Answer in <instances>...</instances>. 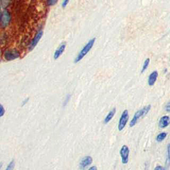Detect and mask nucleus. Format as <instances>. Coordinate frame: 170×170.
<instances>
[{
	"mask_svg": "<svg viewBox=\"0 0 170 170\" xmlns=\"http://www.w3.org/2000/svg\"><path fill=\"white\" fill-rule=\"evenodd\" d=\"M70 98H71V95H68L67 96V97H66V98H65V101H64V104H63V106H65L66 105L68 104V102H69V101H70Z\"/></svg>",
	"mask_w": 170,
	"mask_h": 170,
	"instance_id": "aec40b11",
	"label": "nucleus"
},
{
	"mask_svg": "<svg viewBox=\"0 0 170 170\" xmlns=\"http://www.w3.org/2000/svg\"><path fill=\"white\" fill-rule=\"evenodd\" d=\"M120 155L121 157V161L123 164H127L129 161V155H130V149L126 145L122 146L120 150Z\"/></svg>",
	"mask_w": 170,
	"mask_h": 170,
	"instance_id": "423d86ee",
	"label": "nucleus"
},
{
	"mask_svg": "<svg viewBox=\"0 0 170 170\" xmlns=\"http://www.w3.org/2000/svg\"><path fill=\"white\" fill-rule=\"evenodd\" d=\"M43 29H41L37 32V33L35 34V37H33V40L31 41V42L30 43V45H29V51H31L32 50L34 49V48L37 46L38 43L39 42V41L41 40V37H43Z\"/></svg>",
	"mask_w": 170,
	"mask_h": 170,
	"instance_id": "0eeeda50",
	"label": "nucleus"
},
{
	"mask_svg": "<svg viewBox=\"0 0 170 170\" xmlns=\"http://www.w3.org/2000/svg\"><path fill=\"white\" fill-rule=\"evenodd\" d=\"M167 135L168 134H167L166 132H162V133L159 134L156 137V141L158 142H161L163 141L166 137H167Z\"/></svg>",
	"mask_w": 170,
	"mask_h": 170,
	"instance_id": "4468645a",
	"label": "nucleus"
},
{
	"mask_svg": "<svg viewBox=\"0 0 170 170\" xmlns=\"http://www.w3.org/2000/svg\"><path fill=\"white\" fill-rule=\"evenodd\" d=\"M29 98H25L24 101H23V103H22V106H24V105H25V104L26 103H27V102L29 101Z\"/></svg>",
	"mask_w": 170,
	"mask_h": 170,
	"instance_id": "b1692460",
	"label": "nucleus"
},
{
	"mask_svg": "<svg viewBox=\"0 0 170 170\" xmlns=\"http://www.w3.org/2000/svg\"><path fill=\"white\" fill-rule=\"evenodd\" d=\"M128 120H129L128 110H124L121 114L118 125V129L120 132L124 130V128H125L126 126L127 123L128 122Z\"/></svg>",
	"mask_w": 170,
	"mask_h": 170,
	"instance_id": "20e7f679",
	"label": "nucleus"
},
{
	"mask_svg": "<svg viewBox=\"0 0 170 170\" xmlns=\"http://www.w3.org/2000/svg\"><path fill=\"white\" fill-rule=\"evenodd\" d=\"M11 14L6 10L2 11L1 12V26L2 28H5L11 21Z\"/></svg>",
	"mask_w": 170,
	"mask_h": 170,
	"instance_id": "39448f33",
	"label": "nucleus"
},
{
	"mask_svg": "<svg viewBox=\"0 0 170 170\" xmlns=\"http://www.w3.org/2000/svg\"><path fill=\"white\" fill-rule=\"evenodd\" d=\"M65 49H66V43L61 44V45L58 47V49L55 52L54 56H53L54 59L55 60L58 59V58L63 55V53L64 52V51H65Z\"/></svg>",
	"mask_w": 170,
	"mask_h": 170,
	"instance_id": "9d476101",
	"label": "nucleus"
},
{
	"mask_svg": "<svg viewBox=\"0 0 170 170\" xmlns=\"http://www.w3.org/2000/svg\"><path fill=\"white\" fill-rule=\"evenodd\" d=\"M20 57V52L18 50L16 49H9L5 51L4 53V57L5 60L7 61H11L16 60L17 58H19Z\"/></svg>",
	"mask_w": 170,
	"mask_h": 170,
	"instance_id": "7ed1b4c3",
	"label": "nucleus"
},
{
	"mask_svg": "<svg viewBox=\"0 0 170 170\" xmlns=\"http://www.w3.org/2000/svg\"><path fill=\"white\" fill-rule=\"evenodd\" d=\"M154 170H166V169L163 168V167L161 166H157L155 168Z\"/></svg>",
	"mask_w": 170,
	"mask_h": 170,
	"instance_id": "4be33fe9",
	"label": "nucleus"
},
{
	"mask_svg": "<svg viewBox=\"0 0 170 170\" xmlns=\"http://www.w3.org/2000/svg\"><path fill=\"white\" fill-rule=\"evenodd\" d=\"M69 1H70V0H63V3H62V7H63V8H65L67 7V5H68Z\"/></svg>",
	"mask_w": 170,
	"mask_h": 170,
	"instance_id": "412c9836",
	"label": "nucleus"
},
{
	"mask_svg": "<svg viewBox=\"0 0 170 170\" xmlns=\"http://www.w3.org/2000/svg\"><path fill=\"white\" fill-rule=\"evenodd\" d=\"M11 0H1L0 4H1V8H6L9 6Z\"/></svg>",
	"mask_w": 170,
	"mask_h": 170,
	"instance_id": "dca6fc26",
	"label": "nucleus"
},
{
	"mask_svg": "<svg viewBox=\"0 0 170 170\" xmlns=\"http://www.w3.org/2000/svg\"><path fill=\"white\" fill-rule=\"evenodd\" d=\"M149 62H150V59H149V58H146V59L144 61V63H143L142 71H141V73H143V72H145L146 70L148 69V67L149 66Z\"/></svg>",
	"mask_w": 170,
	"mask_h": 170,
	"instance_id": "2eb2a0df",
	"label": "nucleus"
},
{
	"mask_svg": "<svg viewBox=\"0 0 170 170\" xmlns=\"http://www.w3.org/2000/svg\"><path fill=\"white\" fill-rule=\"evenodd\" d=\"M93 162L92 157L90 156H85L83 158H82L80 163H79V168L83 170L85 168H86L88 166H89L90 164H92Z\"/></svg>",
	"mask_w": 170,
	"mask_h": 170,
	"instance_id": "6e6552de",
	"label": "nucleus"
},
{
	"mask_svg": "<svg viewBox=\"0 0 170 170\" xmlns=\"http://www.w3.org/2000/svg\"><path fill=\"white\" fill-rule=\"evenodd\" d=\"M166 110L167 111V112H170V102H169V103L166 105Z\"/></svg>",
	"mask_w": 170,
	"mask_h": 170,
	"instance_id": "5701e85b",
	"label": "nucleus"
},
{
	"mask_svg": "<svg viewBox=\"0 0 170 170\" xmlns=\"http://www.w3.org/2000/svg\"><path fill=\"white\" fill-rule=\"evenodd\" d=\"M158 77V72L157 71H154L152 72L150 75H149V77H148V84L149 86H153L154 85V84L156 83V80H157V78Z\"/></svg>",
	"mask_w": 170,
	"mask_h": 170,
	"instance_id": "9b49d317",
	"label": "nucleus"
},
{
	"mask_svg": "<svg viewBox=\"0 0 170 170\" xmlns=\"http://www.w3.org/2000/svg\"><path fill=\"white\" fill-rule=\"evenodd\" d=\"M170 124V118L168 116H163L159 120V127L160 128H165Z\"/></svg>",
	"mask_w": 170,
	"mask_h": 170,
	"instance_id": "1a4fd4ad",
	"label": "nucleus"
},
{
	"mask_svg": "<svg viewBox=\"0 0 170 170\" xmlns=\"http://www.w3.org/2000/svg\"><path fill=\"white\" fill-rule=\"evenodd\" d=\"M5 114V110L2 104L0 105V117H3Z\"/></svg>",
	"mask_w": 170,
	"mask_h": 170,
	"instance_id": "6ab92c4d",
	"label": "nucleus"
},
{
	"mask_svg": "<svg viewBox=\"0 0 170 170\" xmlns=\"http://www.w3.org/2000/svg\"><path fill=\"white\" fill-rule=\"evenodd\" d=\"M166 165L167 166H169L170 165V143L167 146V154H166Z\"/></svg>",
	"mask_w": 170,
	"mask_h": 170,
	"instance_id": "ddd939ff",
	"label": "nucleus"
},
{
	"mask_svg": "<svg viewBox=\"0 0 170 170\" xmlns=\"http://www.w3.org/2000/svg\"><path fill=\"white\" fill-rule=\"evenodd\" d=\"M116 112V109L115 108H114L112 110H110L109 113L107 114V116L105 117V118L104 120V124H108V123L113 118V117L114 116V115H115Z\"/></svg>",
	"mask_w": 170,
	"mask_h": 170,
	"instance_id": "f8f14e48",
	"label": "nucleus"
},
{
	"mask_svg": "<svg viewBox=\"0 0 170 170\" xmlns=\"http://www.w3.org/2000/svg\"><path fill=\"white\" fill-rule=\"evenodd\" d=\"M15 165H16V163H15V160H12L11 162L9 163V164L7 166L6 169L5 170H13L14 168H15Z\"/></svg>",
	"mask_w": 170,
	"mask_h": 170,
	"instance_id": "f3484780",
	"label": "nucleus"
},
{
	"mask_svg": "<svg viewBox=\"0 0 170 170\" xmlns=\"http://www.w3.org/2000/svg\"><path fill=\"white\" fill-rule=\"evenodd\" d=\"M95 38H93V39H90L89 41L87 43L86 45H85L83 49H82L80 52L78 54L77 57H76V58L75 59V63L80 62V61L83 59L85 56H86V55L88 54V52H89L92 48L94 44H95Z\"/></svg>",
	"mask_w": 170,
	"mask_h": 170,
	"instance_id": "f03ea898",
	"label": "nucleus"
},
{
	"mask_svg": "<svg viewBox=\"0 0 170 170\" xmlns=\"http://www.w3.org/2000/svg\"><path fill=\"white\" fill-rule=\"evenodd\" d=\"M151 109V105L149 104L148 106H146L143 107L142 109L137 110V112L134 114L132 119L131 120L130 122V127H134L136 125L137 122H138L140 118H142V117H144L146 114L148 113V112Z\"/></svg>",
	"mask_w": 170,
	"mask_h": 170,
	"instance_id": "f257e3e1",
	"label": "nucleus"
},
{
	"mask_svg": "<svg viewBox=\"0 0 170 170\" xmlns=\"http://www.w3.org/2000/svg\"><path fill=\"white\" fill-rule=\"evenodd\" d=\"M88 170H97V168H96V166H93L92 167H90V168Z\"/></svg>",
	"mask_w": 170,
	"mask_h": 170,
	"instance_id": "393cba45",
	"label": "nucleus"
},
{
	"mask_svg": "<svg viewBox=\"0 0 170 170\" xmlns=\"http://www.w3.org/2000/svg\"><path fill=\"white\" fill-rule=\"evenodd\" d=\"M58 1V0H47V5L49 6H52V5H55L57 4Z\"/></svg>",
	"mask_w": 170,
	"mask_h": 170,
	"instance_id": "a211bd4d",
	"label": "nucleus"
}]
</instances>
